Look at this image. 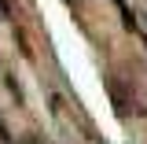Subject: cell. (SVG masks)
<instances>
[{"mask_svg": "<svg viewBox=\"0 0 147 144\" xmlns=\"http://www.w3.org/2000/svg\"><path fill=\"white\" fill-rule=\"evenodd\" d=\"M140 33H144V41H147V18H140Z\"/></svg>", "mask_w": 147, "mask_h": 144, "instance_id": "cell-1", "label": "cell"}, {"mask_svg": "<svg viewBox=\"0 0 147 144\" xmlns=\"http://www.w3.org/2000/svg\"><path fill=\"white\" fill-rule=\"evenodd\" d=\"M0 15H7V0H0Z\"/></svg>", "mask_w": 147, "mask_h": 144, "instance_id": "cell-2", "label": "cell"}]
</instances>
